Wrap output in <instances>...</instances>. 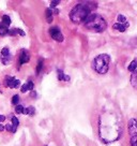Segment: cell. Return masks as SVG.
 Masks as SVG:
<instances>
[{
  "label": "cell",
  "mask_w": 137,
  "mask_h": 146,
  "mask_svg": "<svg viewBox=\"0 0 137 146\" xmlns=\"http://www.w3.org/2000/svg\"><path fill=\"white\" fill-rule=\"evenodd\" d=\"M121 133L119 117L114 112H105L99 119V134L104 143L118 140Z\"/></svg>",
  "instance_id": "obj_1"
},
{
  "label": "cell",
  "mask_w": 137,
  "mask_h": 146,
  "mask_svg": "<svg viewBox=\"0 0 137 146\" xmlns=\"http://www.w3.org/2000/svg\"><path fill=\"white\" fill-rule=\"evenodd\" d=\"M91 12V7L85 3H80L74 7L70 12V19L75 24L85 23Z\"/></svg>",
  "instance_id": "obj_2"
},
{
  "label": "cell",
  "mask_w": 137,
  "mask_h": 146,
  "mask_svg": "<svg viewBox=\"0 0 137 146\" xmlns=\"http://www.w3.org/2000/svg\"><path fill=\"white\" fill-rule=\"evenodd\" d=\"M85 27L96 32H102L106 29L107 23L99 14H90L85 22Z\"/></svg>",
  "instance_id": "obj_3"
},
{
  "label": "cell",
  "mask_w": 137,
  "mask_h": 146,
  "mask_svg": "<svg viewBox=\"0 0 137 146\" xmlns=\"http://www.w3.org/2000/svg\"><path fill=\"white\" fill-rule=\"evenodd\" d=\"M109 62H110V58L108 55L101 54L96 57V59L93 60L92 66H93V69L97 73L105 74V73H107L108 69H109Z\"/></svg>",
  "instance_id": "obj_4"
},
{
  "label": "cell",
  "mask_w": 137,
  "mask_h": 146,
  "mask_svg": "<svg viewBox=\"0 0 137 146\" xmlns=\"http://www.w3.org/2000/svg\"><path fill=\"white\" fill-rule=\"evenodd\" d=\"M49 35L54 40H56V41H58V42L63 41V36H62V33H61V31H60V29L57 27V26H54V27L50 28Z\"/></svg>",
  "instance_id": "obj_5"
},
{
  "label": "cell",
  "mask_w": 137,
  "mask_h": 146,
  "mask_svg": "<svg viewBox=\"0 0 137 146\" xmlns=\"http://www.w3.org/2000/svg\"><path fill=\"white\" fill-rule=\"evenodd\" d=\"M11 59H12V55L10 54L9 47H3L1 50V61H2V64H9Z\"/></svg>",
  "instance_id": "obj_6"
},
{
  "label": "cell",
  "mask_w": 137,
  "mask_h": 146,
  "mask_svg": "<svg viewBox=\"0 0 137 146\" xmlns=\"http://www.w3.org/2000/svg\"><path fill=\"white\" fill-rule=\"evenodd\" d=\"M19 84H20L19 80H16L13 76H7L5 78V85L7 87H9V88H16V87L19 86Z\"/></svg>",
  "instance_id": "obj_7"
},
{
  "label": "cell",
  "mask_w": 137,
  "mask_h": 146,
  "mask_svg": "<svg viewBox=\"0 0 137 146\" xmlns=\"http://www.w3.org/2000/svg\"><path fill=\"white\" fill-rule=\"evenodd\" d=\"M128 133L130 135H137V119L132 118L128 120Z\"/></svg>",
  "instance_id": "obj_8"
},
{
  "label": "cell",
  "mask_w": 137,
  "mask_h": 146,
  "mask_svg": "<svg viewBox=\"0 0 137 146\" xmlns=\"http://www.w3.org/2000/svg\"><path fill=\"white\" fill-rule=\"evenodd\" d=\"M30 60V54L27 50H23L22 53H20V56H19V64L22 66L24 64H27L28 61Z\"/></svg>",
  "instance_id": "obj_9"
},
{
  "label": "cell",
  "mask_w": 137,
  "mask_h": 146,
  "mask_svg": "<svg viewBox=\"0 0 137 146\" xmlns=\"http://www.w3.org/2000/svg\"><path fill=\"white\" fill-rule=\"evenodd\" d=\"M33 87H34L33 83H32L31 81H29V82H27L25 85L22 86V92L25 94V92H27L28 90H32V89H33Z\"/></svg>",
  "instance_id": "obj_10"
},
{
  "label": "cell",
  "mask_w": 137,
  "mask_h": 146,
  "mask_svg": "<svg viewBox=\"0 0 137 146\" xmlns=\"http://www.w3.org/2000/svg\"><path fill=\"white\" fill-rule=\"evenodd\" d=\"M128 26H124V25H122V24H119V23H116L113 25V28L114 29H116V30H118V31L120 32H124L125 30H126V28H128Z\"/></svg>",
  "instance_id": "obj_11"
},
{
  "label": "cell",
  "mask_w": 137,
  "mask_h": 146,
  "mask_svg": "<svg viewBox=\"0 0 137 146\" xmlns=\"http://www.w3.org/2000/svg\"><path fill=\"white\" fill-rule=\"evenodd\" d=\"M128 70L130 71V72H133V73H136L137 72V59L136 60H133L132 62L130 64Z\"/></svg>",
  "instance_id": "obj_12"
},
{
  "label": "cell",
  "mask_w": 137,
  "mask_h": 146,
  "mask_svg": "<svg viewBox=\"0 0 137 146\" xmlns=\"http://www.w3.org/2000/svg\"><path fill=\"white\" fill-rule=\"evenodd\" d=\"M1 23L5 25V27H9L10 25H11V18L8 16V15H3L2 16V22Z\"/></svg>",
  "instance_id": "obj_13"
},
{
  "label": "cell",
  "mask_w": 137,
  "mask_h": 146,
  "mask_svg": "<svg viewBox=\"0 0 137 146\" xmlns=\"http://www.w3.org/2000/svg\"><path fill=\"white\" fill-rule=\"evenodd\" d=\"M34 112H36V110L33 106H28V108H25V113L24 114H28L32 116V115H34Z\"/></svg>",
  "instance_id": "obj_14"
},
{
  "label": "cell",
  "mask_w": 137,
  "mask_h": 146,
  "mask_svg": "<svg viewBox=\"0 0 137 146\" xmlns=\"http://www.w3.org/2000/svg\"><path fill=\"white\" fill-rule=\"evenodd\" d=\"M131 84H132L133 87L137 88V72L132 74V76H131Z\"/></svg>",
  "instance_id": "obj_15"
},
{
  "label": "cell",
  "mask_w": 137,
  "mask_h": 146,
  "mask_svg": "<svg viewBox=\"0 0 137 146\" xmlns=\"http://www.w3.org/2000/svg\"><path fill=\"white\" fill-rule=\"evenodd\" d=\"M15 112H16L17 114H24V113H25V108H24L23 105H16Z\"/></svg>",
  "instance_id": "obj_16"
},
{
  "label": "cell",
  "mask_w": 137,
  "mask_h": 146,
  "mask_svg": "<svg viewBox=\"0 0 137 146\" xmlns=\"http://www.w3.org/2000/svg\"><path fill=\"white\" fill-rule=\"evenodd\" d=\"M46 17H47V21H48V22H51V21H53V11H51V9L46 10Z\"/></svg>",
  "instance_id": "obj_17"
},
{
  "label": "cell",
  "mask_w": 137,
  "mask_h": 146,
  "mask_svg": "<svg viewBox=\"0 0 137 146\" xmlns=\"http://www.w3.org/2000/svg\"><path fill=\"white\" fill-rule=\"evenodd\" d=\"M42 68H43V59H40L38 61V64H37V74L42 71Z\"/></svg>",
  "instance_id": "obj_18"
},
{
  "label": "cell",
  "mask_w": 137,
  "mask_h": 146,
  "mask_svg": "<svg viewBox=\"0 0 137 146\" xmlns=\"http://www.w3.org/2000/svg\"><path fill=\"white\" fill-rule=\"evenodd\" d=\"M118 23L124 25V23H126V17H125L124 15H121V14H119V15H118Z\"/></svg>",
  "instance_id": "obj_19"
},
{
  "label": "cell",
  "mask_w": 137,
  "mask_h": 146,
  "mask_svg": "<svg viewBox=\"0 0 137 146\" xmlns=\"http://www.w3.org/2000/svg\"><path fill=\"white\" fill-rule=\"evenodd\" d=\"M5 130H8L9 132H15V131H16V128L13 127L12 125H5Z\"/></svg>",
  "instance_id": "obj_20"
},
{
  "label": "cell",
  "mask_w": 137,
  "mask_h": 146,
  "mask_svg": "<svg viewBox=\"0 0 137 146\" xmlns=\"http://www.w3.org/2000/svg\"><path fill=\"white\" fill-rule=\"evenodd\" d=\"M19 102V96L18 95H15L12 97V104H18Z\"/></svg>",
  "instance_id": "obj_21"
},
{
  "label": "cell",
  "mask_w": 137,
  "mask_h": 146,
  "mask_svg": "<svg viewBox=\"0 0 137 146\" xmlns=\"http://www.w3.org/2000/svg\"><path fill=\"white\" fill-rule=\"evenodd\" d=\"M12 123H13L12 126H13V127H15V128H17V126H18V125H19L18 119L16 118L15 116H13V117H12Z\"/></svg>",
  "instance_id": "obj_22"
},
{
  "label": "cell",
  "mask_w": 137,
  "mask_h": 146,
  "mask_svg": "<svg viewBox=\"0 0 137 146\" xmlns=\"http://www.w3.org/2000/svg\"><path fill=\"white\" fill-rule=\"evenodd\" d=\"M64 75H65V74L62 72V70H60L59 69V70H58V80H59V81H63Z\"/></svg>",
  "instance_id": "obj_23"
},
{
  "label": "cell",
  "mask_w": 137,
  "mask_h": 146,
  "mask_svg": "<svg viewBox=\"0 0 137 146\" xmlns=\"http://www.w3.org/2000/svg\"><path fill=\"white\" fill-rule=\"evenodd\" d=\"M131 146H137V135H134L131 139Z\"/></svg>",
  "instance_id": "obj_24"
},
{
  "label": "cell",
  "mask_w": 137,
  "mask_h": 146,
  "mask_svg": "<svg viewBox=\"0 0 137 146\" xmlns=\"http://www.w3.org/2000/svg\"><path fill=\"white\" fill-rule=\"evenodd\" d=\"M8 31H9V29H8L7 27L3 28V29H1V30H0V36H7V35H8Z\"/></svg>",
  "instance_id": "obj_25"
},
{
  "label": "cell",
  "mask_w": 137,
  "mask_h": 146,
  "mask_svg": "<svg viewBox=\"0 0 137 146\" xmlns=\"http://www.w3.org/2000/svg\"><path fill=\"white\" fill-rule=\"evenodd\" d=\"M8 35H9V36H16V35H17V31H16V29H9Z\"/></svg>",
  "instance_id": "obj_26"
},
{
  "label": "cell",
  "mask_w": 137,
  "mask_h": 146,
  "mask_svg": "<svg viewBox=\"0 0 137 146\" xmlns=\"http://www.w3.org/2000/svg\"><path fill=\"white\" fill-rule=\"evenodd\" d=\"M60 1H51L50 2V8H56V5H59Z\"/></svg>",
  "instance_id": "obj_27"
},
{
  "label": "cell",
  "mask_w": 137,
  "mask_h": 146,
  "mask_svg": "<svg viewBox=\"0 0 137 146\" xmlns=\"http://www.w3.org/2000/svg\"><path fill=\"white\" fill-rule=\"evenodd\" d=\"M16 31H17V33H18V35H20V36H23L26 35V33H25L22 29H19V28H16Z\"/></svg>",
  "instance_id": "obj_28"
},
{
  "label": "cell",
  "mask_w": 137,
  "mask_h": 146,
  "mask_svg": "<svg viewBox=\"0 0 137 146\" xmlns=\"http://www.w3.org/2000/svg\"><path fill=\"white\" fill-rule=\"evenodd\" d=\"M5 117L3 115H0V123H2V121H5Z\"/></svg>",
  "instance_id": "obj_29"
},
{
  "label": "cell",
  "mask_w": 137,
  "mask_h": 146,
  "mask_svg": "<svg viewBox=\"0 0 137 146\" xmlns=\"http://www.w3.org/2000/svg\"><path fill=\"white\" fill-rule=\"evenodd\" d=\"M5 126H3V125H1V123H0V131H3V130H5Z\"/></svg>",
  "instance_id": "obj_30"
},
{
  "label": "cell",
  "mask_w": 137,
  "mask_h": 146,
  "mask_svg": "<svg viewBox=\"0 0 137 146\" xmlns=\"http://www.w3.org/2000/svg\"><path fill=\"white\" fill-rule=\"evenodd\" d=\"M3 28H5V26L2 23H0V30H1V29H3ZM7 28H8V27H7Z\"/></svg>",
  "instance_id": "obj_31"
},
{
  "label": "cell",
  "mask_w": 137,
  "mask_h": 146,
  "mask_svg": "<svg viewBox=\"0 0 137 146\" xmlns=\"http://www.w3.org/2000/svg\"><path fill=\"white\" fill-rule=\"evenodd\" d=\"M63 81H70V78H68V75H64V78H63Z\"/></svg>",
  "instance_id": "obj_32"
},
{
  "label": "cell",
  "mask_w": 137,
  "mask_h": 146,
  "mask_svg": "<svg viewBox=\"0 0 137 146\" xmlns=\"http://www.w3.org/2000/svg\"><path fill=\"white\" fill-rule=\"evenodd\" d=\"M31 96H32V97H36V96H37V95H36V92H34V91H32Z\"/></svg>",
  "instance_id": "obj_33"
},
{
  "label": "cell",
  "mask_w": 137,
  "mask_h": 146,
  "mask_svg": "<svg viewBox=\"0 0 137 146\" xmlns=\"http://www.w3.org/2000/svg\"><path fill=\"white\" fill-rule=\"evenodd\" d=\"M0 92H1V91H0Z\"/></svg>",
  "instance_id": "obj_34"
}]
</instances>
